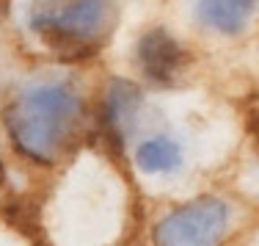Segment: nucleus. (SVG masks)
Instances as JSON below:
<instances>
[{"label": "nucleus", "instance_id": "nucleus-3", "mask_svg": "<svg viewBox=\"0 0 259 246\" xmlns=\"http://www.w3.org/2000/svg\"><path fill=\"white\" fill-rule=\"evenodd\" d=\"M28 30L58 55H85L113 25V0H28Z\"/></svg>", "mask_w": 259, "mask_h": 246}, {"label": "nucleus", "instance_id": "nucleus-9", "mask_svg": "<svg viewBox=\"0 0 259 246\" xmlns=\"http://www.w3.org/2000/svg\"><path fill=\"white\" fill-rule=\"evenodd\" d=\"M0 246H17V243H11V241H6V238H0Z\"/></svg>", "mask_w": 259, "mask_h": 246}, {"label": "nucleus", "instance_id": "nucleus-2", "mask_svg": "<svg viewBox=\"0 0 259 246\" xmlns=\"http://www.w3.org/2000/svg\"><path fill=\"white\" fill-rule=\"evenodd\" d=\"M6 136L25 163L69 161L85 136V100L64 81H39L20 89L3 114Z\"/></svg>", "mask_w": 259, "mask_h": 246}, {"label": "nucleus", "instance_id": "nucleus-8", "mask_svg": "<svg viewBox=\"0 0 259 246\" xmlns=\"http://www.w3.org/2000/svg\"><path fill=\"white\" fill-rule=\"evenodd\" d=\"M259 0H196V20L218 36H237L248 28Z\"/></svg>", "mask_w": 259, "mask_h": 246}, {"label": "nucleus", "instance_id": "nucleus-7", "mask_svg": "<svg viewBox=\"0 0 259 246\" xmlns=\"http://www.w3.org/2000/svg\"><path fill=\"white\" fill-rule=\"evenodd\" d=\"M141 114H144V94H141L138 86L130 81H113L108 86L102 119H105V133L113 144L124 147L135 136Z\"/></svg>", "mask_w": 259, "mask_h": 246}, {"label": "nucleus", "instance_id": "nucleus-5", "mask_svg": "<svg viewBox=\"0 0 259 246\" xmlns=\"http://www.w3.org/2000/svg\"><path fill=\"white\" fill-rule=\"evenodd\" d=\"M133 169L152 186H168L188 169L185 144L174 133H146L133 144Z\"/></svg>", "mask_w": 259, "mask_h": 246}, {"label": "nucleus", "instance_id": "nucleus-1", "mask_svg": "<svg viewBox=\"0 0 259 246\" xmlns=\"http://www.w3.org/2000/svg\"><path fill=\"white\" fill-rule=\"evenodd\" d=\"M127 216V191L102 158H77L55 188L47 230L55 246H113Z\"/></svg>", "mask_w": 259, "mask_h": 246}, {"label": "nucleus", "instance_id": "nucleus-6", "mask_svg": "<svg viewBox=\"0 0 259 246\" xmlns=\"http://www.w3.org/2000/svg\"><path fill=\"white\" fill-rule=\"evenodd\" d=\"M135 61H138L141 72L152 83L171 86L185 72L188 53L177 42L174 33H168L163 25H155L138 39V45H135Z\"/></svg>", "mask_w": 259, "mask_h": 246}, {"label": "nucleus", "instance_id": "nucleus-4", "mask_svg": "<svg viewBox=\"0 0 259 246\" xmlns=\"http://www.w3.org/2000/svg\"><path fill=\"white\" fill-rule=\"evenodd\" d=\"M234 230V205L226 196L201 194L168 207L152 224V246H226Z\"/></svg>", "mask_w": 259, "mask_h": 246}]
</instances>
